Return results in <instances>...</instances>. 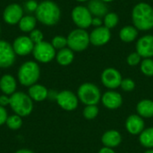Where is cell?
Returning <instances> with one entry per match:
<instances>
[{
    "instance_id": "cell-1",
    "label": "cell",
    "mask_w": 153,
    "mask_h": 153,
    "mask_svg": "<svg viewBox=\"0 0 153 153\" xmlns=\"http://www.w3.org/2000/svg\"><path fill=\"white\" fill-rule=\"evenodd\" d=\"M36 19L47 25L52 26L56 24L61 17V11L59 6L53 1L45 0L39 4L37 10L35 11Z\"/></svg>"
},
{
    "instance_id": "cell-2",
    "label": "cell",
    "mask_w": 153,
    "mask_h": 153,
    "mask_svg": "<svg viewBox=\"0 0 153 153\" xmlns=\"http://www.w3.org/2000/svg\"><path fill=\"white\" fill-rule=\"evenodd\" d=\"M134 27L140 30H149L153 28V8L147 3L137 4L132 12Z\"/></svg>"
},
{
    "instance_id": "cell-3",
    "label": "cell",
    "mask_w": 153,
    "mask_h": 153,
    "mask_svg": "<svg viewBox=\"0 0 153 153\" xmlns=\"http://www.w3.org/2000/svg\"><path fill=\"white\" fill-rule=\"evenodd\" d=\"M33 100L24 92H14L10 96L9 106L15 115L21 117L29 116L33 110Z\"/></svg>"
},
{
    "instance_id": "cell-4",
    "label": "cell",
    "mask_w": 153,
    "mask_h": 153,
    "mask_svg": "<svg viewBox=\"0 0 153 153\" xmlns=\"http://www.w3.org/2000/svg\"><path fill=\"white\" fill-rule=\"evenodd\" d=\"M40 75V68L34 61L23 63L18 70V80L23 86H31L35 84Z\"/></svg>"
},
{
    "instance_id": "cell-5",
    "label": "cell",
    "mask_w": 153,
    "mask_h": 153,
    "mask_svg": "<svg viewBox=\"0 0 153 153\" xmlns=\"http://www.w3.org/2000/svg\"><path fill=\"white\" fill-rule=\"evenodd\" d=\"M101 96L102 94L99 87L91 82L82 83L77 91L79 101L83 103L85 106L98 105L101 100Z\"/></svg>"
},
{
    "instance_id": "cell-6",
    "label": "cell",
    "mask_w": 153,
    "mask_h": 153,
    "mask_svg": "<svg viewBox=\"0 0 153 153\" xmlns=\"http://www.w3.org/2000/svg\"><path fill=\"white\" fill-rule=\"evenodd\" d=\"M90 43V35L83 29L74 30L67 37V46L73 51H83L88 48Z\"/></svg>"
},
{
    "instance_id": "cell-7",
    "label": "cell",
    "mask_w": 153,
    "mask_h": 153,
    "mask_svg": "<svg viewBox=\"0 0 153 153\" xmlns=\"http://www.w3.org/2000/svg\"><path fill=\"white\" fill-rule=\"evenodd\" d=\"M34 58L40 63H49L56 57V49L51 43L47 41H41L35 44L32 51Z\"/></svg>"
},
{
    "instance_id": "cell-8",
    "label": "cell",
    "mask_w": 153,
    "mask_h": 153,
    "mask_svg": "<svg viewBox=\"0 0 153 153\" xmlns=\"http://www.w3.org/2000/svg\"><path fill=\"white\" fill-rule=\"evenodd\" d=\"M92 14L89 11L88 7L78 5L72 11V19L79 29L84 30L90 27L92 22Z\"/></svg>"
},
{
    "instance_id": "cell-9",
    "label": "cell",
    "mask_w": 153,
    "mask_h": 153,
    "mask_svg": "<svg viewBox=\"0 0 153 153\" xmlns=\"http://www.w3.org/2000/svg\"><path fill=\"white\" fill-rule=\"evenodd\" d=\"M56 103L58 106L65 111H74L77 108L79 99L71 91H62L56 94Z\"/></svg>"
},
{
    "instance_id": "cell-10",
    "label": "cell",
    "mask_w": 153,
    "mask_h": 153,
    "mask_svg": "<svg viewBox=\"0 0 153 153\" xmlns=\"http://www.w3.org/2000/svg\"><path fill=\"white\" fill-rule=\"evenodd\" d=\"M100 79L102 84L109 90H115L120 87L121 82L123 80L120 72L113 67L106 68L102 72Z\"/></svg>"
},
{
    "instance_id": "cell-11",
    "label": "cell",
    "mask_w": 153,
    "mask_h": 153,
    "mask_svg": "<svg viewBox=\"0 0 153 153\" xmlns=\"http://www.w3.org/2000/svg\"><path fill=\"white\" fill-rule=\"evenodd\" d=\"M15 52L13 45L5 40H0V68H8L15 61Z\"/></svg>"
},
{
    "instance_id": "cell-12",
    "label": "cell",
    "mask_w": 153,
    "mask_h": 153,
    "mask_svg": "<svg viewBox=\"0 0 153 153\" xmlns=\"http://www.w3.org/2000/svg\"><path fill=\"white\" fill-rule=\"evenodd\" d=\"M23 17V11L20 4H11L7 5L3 13L4 21L10 24H17Z\"/></svg>"
},
{
    "instance_id": "cell-13",
    "label": "cell",
    "mask_w": 153,
    "mask_h": 153,
    "mask_svg": "<svg viewBox=\"0 0 153 153\" xmlns=\"http://www.w3.org/2000/svg\"><path fill=\"white\" fill-rule=\"evenodd\" d=\"M35 44L31 41L28 36H20L16 38L13 41V48L16 55L18 56H27L32 53Z\"/></svg>"
},
{
    "instance_id": "cell-14",
    "label": "cell",
    "mask_w": 153,
    "mask_h": 153,
    "mask_svg": "<svg viewBox=\"0 0 153 153\" xmlns=\"http://www.w3.org/2000/svg\"><path fill=\"white\" fill-rule=\"evenodd\" d=\"M100 101L102 102V104L106 108L114 110L119 108L122 106L123 97L119 92L114 90H109L101 96Z\"/></svg>"
},
{
    "instance_id": "cell-15",
    "label": "cell",
    "mask_w": 153,
    "mask_h": 153,
    "mask_svg": "<svg viewBox=\"0 0 153 153\" xmlns=\"http://www.w3.org/2000/svg\"><path fill=\"white\" fill-rule=\"evenodd\" d=\"M111 38V33H110V30L108 29L107 27H98L95 28L91 33L90 34V42L97 47L100 46H103L105 44H107Z\"/></svg>"
},
{
    "instance_id": "cell-16",
    "label": "cell",
    "mask_w": 153,
    "mask_h": 153,
    "mask_svg": "<svg viewBox=\"0 0 153 153\" xmlns=\"http://www.w3.org/2000/svg\"><path fill=\"white\" fill-rule=\"evenodd\" d=\"M126 131L132 135H139L145 129L144 119L137 114L130 115L126 120Z\"/></svg>"
},
{
    "instance_id": "cell-17",
    "label": "cell",
    "mask_w": 153,
    "mask_h": 153,
    "mask_svg": "<svg viewBox=\"0 0 153 153\" xmlns=\"http://www.w3.org/2000/svg\"><path fill=\"white\" fill-rule=\"evenodd\" d=\"M136 52L143 58L153 56V35H145L136 43Z\"/></svg>"
},
{
    "instance_id": "cell-18",
    "label": "cell",
    "mask_w": 153,
    "mask_h": 153,
    "mask_svg": "<svg viewBox=\"0 0 153 153\" xmlns=\"http://www.w3.org/2000/svg\"><path fill=\"white\" fill-rule=\"evenodd\" d=\"M101 143L105 147L115 149L122 143V135L117 130H108L102 134Z\"/></svg>"
},
{
    "instance_id": "cell-19",
    "label": "cell",
    "mask_w": 153,
    "mask_h": 153,
    "mask_svg": "<svg viewBox=\"0 0 153 153\" xmlns=\"http://www.w3.org/2000/svg\"><path fill=\"white\" fill-rule=\"evenodd\" d=\"M16 81L11 74H4L0 79V90L4 95H12L16 91Z\"/></svg>"
},
{
    "instance_id": "cell-20",
    "label": "cell",
    "mask_w": 153,
    "mask_h": 153,
    "mask_svg": "<svg viewBox=\"0 0 153 153\" xmlns=\"http://www.w3.org/2000/svg\"><path fill=\"white\" fill-rule=\"evenodd\" d=\"M28 95L30 96V98L32 100L39 102V101L45 100L48 97V91L45 86H43L41 84L35 83V84L30 86Z\"/></svg>"
},
{
    "instance_id": "cell-21",
    "label": "cell",
    "mask_w": 153,
    "mask_h": 153,
    "mask_svg": "<svg viewBox=\"0 0 153 153\" xmlns=\"http://www.w3.org/2000/svg\"><path fill=\"white\" fill-rule=\"evenodd\" d=\"M88 9L95 17H105L108 13V5L101 0H91L88 4Z\"/></svg>"
},
{
    "instance_id": "cell-22",
    "label": "cell",
    "mask_w": 153,
    "mask_h": 153,
    "mask_svg": "<svg viewBox=\"0 0 153 153\" xmlns=\"http://www.w3.org/2000/svg\"><path fill=\"white\" fill-rule=\"evenodd\" d=\"M136 112L143 119L153 117V100L149 99L140 100L136 105Z\"/></svg>"
},
{
    "instance_id": "cell-23",
    "label": "cell",
    "mask_w": 153,
    "mask_h": 153,
    "mask_svg": "<svg viewBox=\"0 0 153 153\" xmlns=\"http://www.w3.org/2000/svg\"><path fill=\"white\" fill-rule=\"evenodd\" d=\"M56 58L57 63L60 65H63V66L69 65L70 64H72V62L74 61V51L72 49H70L69 48H62L56 55Z\"/></svg>"
},
{
    "instance_id": "cell-24",
    "label": "cell",
    "mask_w": 153,
    "mask_h": 153,
    "mask_svg": "<svg viewBox=\"0 0 153 153\" xmlns=\"http://www.w3.org/2000/svg\"><path fill=\"white\" fill-rule=\"evenodd\" d=\"M138 35V30L134 26H125L124 28L121 29L120 32H119V37L121 39L122 41L129 43L134 41Z\"/></svg>"
},
{
    "instance_id": "cell-25",
    "label": "cell",
    "mask_w": 153,
    "mask_h": 153,
    "mask_svg": "<svg viewBox=\"0 0 153 153\" xmlns=\"http://www.w3.org/2000/svg\"><path fill=\"white\" fill-rule=\"evenodd\" d=\"M139 142L142 146L146 149L153 148V126L145 128L139 134Z\"/></svg>"
},
{
    "instance_id": "cell-26",
    "label": "cell",
    "mask_w": 153,
    "mask_h": 153,
    "mask_svg": "<svg viewBox=\"0 0 153 153\" xmlns=\"http://www.w3.org/2000/svg\"><path fill=\"white\" fill-rule=\"evenodd\" d=\"M36 23H37V19L34 16L26 15L21 19V21L19 22L18 24H19V28L22 31L31 32L35 29Z\"/></svg>"
},
{
    "instance_id": "cell-27",
    "label": "cell",
    "mask_w": 153,
    "mask_h": 153,
    "mask_svg": "<svg viewBox=\"0 0 153 153\" xmlns=\"http://www.w3.org/2000/svg\"><path fill=\"white\" fill-rule=\"evenodd\" d=\"M99 111L100 110H99V108L97 105H88V106H85V108L82 111V115L85 119L93 120L98 117Z\"/></svg>"
},
{
    "instance_id": "cell-28",
    "label": "cell",
    "mask_w": 153,
    "mask_h": 153,
    "mask_svg": "<svg viewBox=\"0 0 153 153\" xmlns=\"http://www.w3.org/2000/svg\"><path fill=\"white\" fill-rule=\"evenodd\" d=\"M5 124L8 126V128H10L11 130H17V129L22 127V117L20 116L13 115V116H10L7 117Z\"/></svg>"
},
{
    "instance_id": "cell-29",
    "label": "cell",
    "mask_w": 153,
    "mask_h": 153,
    "mask_svg": "<svg viewBox=\"0 0 153 153\" xmlns=\"http://www.w3.org/2000/svg\"><path fill=\"white\" fill-rule=\"evenodd\" d=\"M118 21H119V18H118V15L116 13H108L104 17L105 27H107L109 30L113 29L117 25Z\"/></svg>"
},
{
    "instance_id": "cell-30",
    "label": "cell",
    "mask_w": 153,
    "mask_h": 153,
    "mask_svg": "<svg viewBox=\"0 0 153 153\" xmlns=\"http://www.w3.org/2000/svg\"><path fill=\"white\" fill-rule=\"evenodd\" d=\"M141 71L146 76H153V59L144 58L141 63Z\"/></svg>"
},
{
    "instance_id": "cell-31",
    "label": "cell",
    "mask_w": 153,
    "mask_h": 153,
    "mask_svg": "<svg viewBox=\"0 0 153 153\" xmlns=\"http://www.w3.org/2000/svg\"><path fill=\"white\" fill-rule=\"evenodd\" d=\"M51 44L55 49L60 50L62 48H65L67 46V38H65L63 36H56L53 38Z\"/></svg>"
},
{
    "instance_id": "cell-32",
    "label": "cell",
    "mask_w": 153,
    "mask_h": 153,
    "mask_svg": "<svg viewBox=\"0 0 153 153\" xmlns=\"http://www.w3.org/2000/svg\"><path fill=\"white\" fill-rule=\"evenodd\" d=\"M120 87L124 91L130 92V91H133L135 89V82H134V80H132L130 78H125V79L122 80Z\"/></svg>"
},
{
    "instance_id": "cell-33",
    "label": "cell",
    "mask_w": 153,
    "mask_h": 153,
    "mask_svg": "<svg viewBox=\"0 0 153 153\" xmlns=\"http://www.w3.org/2000/svg\"><path fill=\"white\" fill-rule=\"evenodd\" d=\"M141 58H142V56L137 52H134V53H131L127 56L126 61L130 66H136L141 63Z\"/></svg>"
},
{
    "instance_id": "cell-34",
    "label": "cell",
    "mask_w": 153,
    "mask_h": 153,
    "mask_svg": "<svg viewBox=\"0 0 153 153\" xmlns=\"http://www.w3.org/2000/svg\"><path fill=\"white\" fill-rule=\"evenodd\" d=\"M30 39L34 44H38L41 41H43V33L37 29H34L30 34Z\"/></svg>"
},
{
    "instance_id": "cell-35",
    "label": "cell",
    "mask_w": 153,
    "mask_h": 153,
    "mask_svg": "<svg viewBox=\"0 0 153 153\" xmlns=\"http://www.w3.org/2000/svg\"><path fill=\"white\" fill-rule=\"evenodd\" d=\"M7 112L5 110V108L2 106H0V126H3L6 123L7 120Z\"/></svg>"
},
{
    "instance_id": "cell-36",
    "label": "cell",
    "mask_w": 153,
    "mask_h": 153,
    "mask_svg": "<svg viewBox=\"0 0 153 153\" xmlns=\"http://www.w3.org/2000/svg\"><path fill=\"white\" fill-rule=\"evenodd\" d=\"M38 5H39V4H37V2L34 1V0H29V1L26 3V4H25L26 9H27L28 11H30V12H34V11H36Z\"/></svg>"
},
{
    "instance_id": "cell-37",
    "label": "cell",
    "mask_w": 153,
    "mask_h": 153,
    "mask_svg": "<svg viewBox=\"0 0 153 153\" xmlns=\"http://www.w3.org/2000/svg\"><path fill=\"white\" fill-rule=\"evenodd\" d=\"M10 102V97H7V95H2L0 96V106L4 107L6 105H9Z\"/></svg>"
},
{
    "instance_id": "cell-38",
    "label": "cell",
    "mask_w": 153,
    "mask_h": 153,
    "mask_svg": "<svg viewBox=\"0 0 153 153\" xmlns=\"http://www.w3.org/2000/svg\"><path fill=\"white\" fill-rule=\"evenodd\" d=\"M102 22H103L101 21V19L100 17H94V18H92L91 25H94V26H96V28H98V27H100L101 26Z\"/></svg>"
},
{
    "instance_id": "cell-39",
    "label": "cell",
    "mask_w": 153,
    "mask_h": 153,
    "mask_svg": "<svg viewBox=\"0 0 153 153\" xmlns=\"http://www.w3.org/2000/svg\"><path fill=\"white\" fill-rule=\"evenodd\" d=\"M98 153H116L114 149H111V148H108V147H102Z\"/></svg>"
},
{
    "instance_id": "cell-40",
    "label": "cell",
    "mask_w": 153,
    "mask_h": 153,
    "mask_svg": "<svg viewBox=\"0 0 153 153\" xmlns=\"http://www.w3.org/2000/svg\"><path fill=\"white\" fill-rule=\"evenodd\" d=\"M15 153H34L32 151H30V150H27V149H22V150H19L17 151Z\"/></svg>"
},
{
    "instance_id": "cell-41",
    "label": "cell",
    "mask_w": 153,
    "mask_h": 153,
    "mask_svg": "<svg viewBox=\"0 0 153 153\" xmlns=\"http://www.w3.org/2000/svg\"><path fill=\"white\" fill-rule=\"evenodd\" d=\"M144 153H153V148L152 149H147V151H145Z\"/></svg>"
},
{
    "instance_id": "cell-42",
    "label": "cell",
    "mask_w": 153,
    "mask_h": 153,
    "mask_svg": "<svg viewBox=\"0 0 153 153\" xmlns=\"http://www.w3.org/2000/svg\"><path fill=\"white\" fill-rule=\"evenodd\" d=\"M101 1H103V2H105V3H108V2H112V1H114V0H101Z\"/></svg>"
},
{
    "instance_id": "cell-43",
    "label": "cell",
    "mask_w": 153,
    "mask_h": 153,
    "mask_svg": "<svg viewBox=\"0 0 153 153\" xmlns=\"http://www.w3.org/2000/svg\"><path fill=\"white\" fill-rule=\"evenodd\" d=\"M76 1H78V2H86L88 0H76Z\"/></svg>"
},
{
    "instance_id": "cell-44",
    "label": "cell",
    "mask_w": 153,
    "mask_h": 153,
    "mask_svg": "<svg viewBox=\"0 0 153 153\" xmlns=\"http://www.w3.org/2000/svg\"><path fill=\"white\" fill-rule=\"evenodd\" d=\"M0 31H1V29H0Z\"/></svg>"
}]
</instances>
